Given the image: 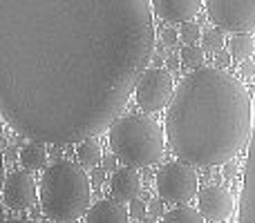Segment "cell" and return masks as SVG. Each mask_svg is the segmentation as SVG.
<instances>
[{
  "label": "cell",
  "mask_w": 255,
  "mask_h": 223,
  "mask_svg": "<svg viewBox=\"0 0 255 223\" xmlns=\"http://www.w3.org/2000/svg\"><path fill=\"white\" fill-rule=\"evenodd\" d=\"M255 105L242 80L199 67L179 83L166 114V139L179 161L197 167L231 163L253 136Z\"/></svg>",
  "instance_id": "7a4b0ae2"
},
{
  "label": "cell",
  "mask_w": 255,
  "mask_h": 223,
  "mask_svg": "<svg viewBox=\"0 0 255 223\" xmlns=\"http://www.w3.org/2000/svg\"><path fill=\"white\" fill-rule=\"evenodd\" d=\"M119 161V158L117 156H108L106 161H103V165H106V170H115V163Z\"/></svg>",
  "instance_id": "d4e9b609"
},
{
  "label": "cell",
  "mask_w": 255,
  "mask_h": 223,
  "mask_svg": "<svg viewBox=\"0 0 255 223\" xmlns=\"http://www.w3.org/2000/svg\"><path fill=\"white\" fill-rule=\"evenodd\" d=\"M253 52H255L253 34H233V38H231V54H233V58L247 61V58L253 56Z\"/></svg>",
  "instance_id": "5bb4252c"
},
{
  "label": "cell",
  "mask_w": 255,
  "mask_h": 223,
  "mask_svg": "<svg viewBox=\"0 0 255 223\" xmlns=\"http://www.w3.org/2000/svg\"><path fill=\"white\" fill-rule=\"evenodd\" d=\"M231 58H233V54H229V52H224V49H217L215 52V65L220 67H229L231 65Z\"/></svg>",
  "instance_id": "7402d4cb"
},
{
  "label": "cell",
  "mask_w": 255,
  "mask_h": 223,
  "mask_svg": "<svg viewBox=\"0 0 255 223\" xmlns=\"http://www.w3.org/2000/svg\"><path fill=\"white\" fill-rule=\"evenodd\" d=\"M163 199H154V201H150L148 203V212L152 215V219H157V217H161V212H163Z\"/></svg>",
  "instance_id": "603a6c76"
},
{
  "label": "cell",
  "mask_w": 255,
  "mask_h": 223,
  "mask_svg": "<svg viewBox=\"0 0 255 223\" xmlns=\"http://www.w3.org/2000/svg\"><path fill=\"white\" fill-rule=\"evenodd\" d=\"M110 192L112 199L119 203H132L141 194V176L134 167H121L110 179Z\"/></svg>",
  "instance_id": "8fae6325"
},
{
  "label": "cell",
  "mask_w": 255,
  "mask_h": 223,
  "mask_svg": "<svg viewBox=\"0 0 255 223\" xmlns=\"http://www.w3.org/2000/svg\"><path fill=\"white\" fill-rule=\"evenodd\" d=\"M208 18L231 34H255V0H204Z\"/></svg>",
  "instance_id": "8992f818"
},
{
  "label": "cell",
  "mask_w": 255,
  "mask_h": 223,
  "mask_svg": "<svg viewBox=\"0 0 255 223\" xmlns=\"http://www.w3.org/2000/svg\"><path fill=\"white\" fill-rule=\"evenodd\" d=\"M141 223H157L154 219H141Z\"/></svg>",
  "instance_id": "f1b7e54d"
},
{
  "label": "cell",
  "mask_w": 255,
  "mask_h": 223,
  "mask_svg": "<svg viewBox=\"0 0 255 223\" xmlns=\"http://www.w3.org/2000/svg\"><path fill=\"white\" fill-rule=\"evenodd\" d=\"M103 181H106V172L103 170H92V185L94 188H101Z\"/></svg>",
  "instance_id": "cb8c5ba5"
},
{
  "label": "cell",
  "mask_w": 255,
  "mask_h": 223,
  "mask_svg": "<svg viewBox=\"0 0 255 223\" xmlns=\"http://www.w3.org/2000/svg\"><path fill=\"white\" fill-rule=\"evenodd\" d=\"M168 67H170V70H179V58L170 56V58H168Z\"/></svg>",
  "instance_id": "484cf974"
},
{
  "label": "cell",
  "mask_w": 255,
  "mask_h": 223,
  "mask_svg": "<svg viewBox=\"0 0 255 223\" xmlns=\"http://www.w3.org/2000/svg\"><path fill=\"white\" fill-rule=\"evenodd\" d=\"M202 47L208 49V52H217V49H222L224 47V31H222L220 27H213V29L204 31Z\"/></svg>",
  "instance_id": "ac0fdd59"
},
{
  "label": "cell",
  "mask_w": 255,
  "mask_h": 223,
  "mask_svg": "<svg viewBox=\"0 0 255 223\" xmlns=\"http://www.w3.org/2000/svg\"><path fill=\"white\" fill-rule=\"evenodd\" d=\"M163 223H204V215L199 210H195V208L179 206L175 210L166 212Z\"/></svg>",
  "instance_id": "9a60e30c"
},
{
  "label": "cell",
  "mask_w": 255,
  "mask_h": 223,
  "mask_svg": "<svg viewBox=\"0 0 255 223\" xmlns=\"http://www.w3.org/2000/svg\"><path fill=\"white\" fill-rule=\"evenodd\" d=\"M20 163L27 172L34 170H43L45 163H47V152H45L43 143L34 141V143H27L25 148L20 149Z\"/></svg>",
  "instance_id": "4fadbf2b"
},
{
  "label": "cell",
  "mask_w": 255,
  "mask_h": 223,
  "mask_svg": "<svg viewBox=\"0 0 255 223\" xmlns=\"http://www.w3.org/2000/svg\"><path fill=\"white\" fill-rule=\"evenodd\" d=\"M175 80L163 67H150L139 78L134 89V101L143 112H161L175 98Z\"/></svg>",
  "instance_id": "52a82bcc"
},
{
  "label": "cell",
  "mask_w": 255,
  "mask_h": 223,
  "mask_svg": "<svg viewBox=\"0 0 255 223\" xmlns=\"http://www.w3.org/2000/svg\"><path fill=\"white\" fill-rule=\"evenodd\" d=\"M38 197L47 219L54 223H74L90 212L92 183L76 163L56 161L45 170Z\"/></svg>",
  "instance_id": "3957f363"
},
{
  "label": "cell",
  "mask_w": 255,
  "mask_h": 223,
  "mask_svg": "<svg viewBox=\"0 0 255 223\" xmlns=\"http://www.w3.org/2000/svg\"><path fill=\"white\" fill-rule=\"evenodd\" d=\"M233 172H235V163H233V165H231V163H226V170H224V174H226V176H231V174H233Z\"/></svg>",
  "instance_id": "4316f807"
},
{
  "label": "cell",
  "mask_w": 255,
  "mask_h": 223,
  "mask_svg": "<svg viewBox=\"0 0 255 223\" xmlns=\"http://www.w3.org/2000/svg\"><path fill=\"white\" fill-rule=\"evenodd\" d=\"M161 43L166 45V47H175V45L179 43V34H177L175 29H163L161 31Z\"/></svg>",
  "instance_id": "44dd1931"
},
{
  "label": "cell",
  "mask_w": 255,
  "mask_h": 223,
  "mask_svg": "<svg viewBox=\"0 0 255 223\" xmlns=\"http://www.w3.org/2000/svg\"><path fill=\"white\" fill-rule=\"evenodd\" d=\"M199 188V176L193 170V165L184 161H172L161 165L157 172V192L168 203H188L195 197Z\"/></svg>",
  "instance_id": "5b68a950"
},
{
  "label": "cell",
  "mask_w": 255,
  "mask_h": 223,
  "mask_svg": "<svg viewBox=\"0 0 255 223\" xmlns=\"http://www.w3.org/2000/svg\"><path fill=\"white\" fill-rule=\"evenodd\" d=\"M145 212H148V206H145L141 199L130 203V217H134V219H145Z\"/></svg>",
  "instance_id": "ffe728a7"
},
{
  "label": "cell",
  "mask_w": 255,
  "mask_h": 223,
  "mask_svg": "<svg viewBox=\"0 0 255 223\" xmlns=\"http://www.w3.org/2000/svg\"><path fill=\"white\" fill-rule=\"evenodd\" d=\"M197 203H199V212L204 215V219L215 221V223L226 221L235 212L233 194L226 188H220V185H206V188H202L197 194Z\"/></svg>",
  "instance_id": "9c48e42d"
},
{
  "label": "cell",
  "mask_w": 255,
  "mask_h": 223,
  "mask_svg": "<svg viewBox=\"0 0 255 223\" xmlns=\"http://www.w3.org/2000/svg\"><path fill=\"white\" fill-rule=\"evenodd\" d=\"M2 201L9 210H29L36 203V181L27 170H16L4 179Z\"/></svg>",
  "instance_id": "ba28073f"
},
{
  "label": "cell",
  "mask_w": 255,
  "mask_h": 223,
  "mask_svg": "<svg viewBox=\"0 0 255 223\" xmlns=\"http://www.w3.org/2000/svg\"><path fill=\"white\" fill-rule=\"evenodd\" d=\"M130 210H126L117 199H103L85 215V223H130Z\"/></svg>",
  "instance_id": "7c38bea8"
},
{
  "label": "cell",
  "mask_w": 255,
  "mask_h": 223,
  "mask_svg": "<svg viewBox=\"0 0 255 223\" xmlns=\"http://www.w3.org/2000/svg\"><path fill=\"white\" fill-rule=\"evenodd\" d=\"M166 130L145 114H126L110 127V148L126 167H150L166 154Z\"/></svg>",
  "instance_id": "277c9868"
},
{
  "label": "cell",
  "mask_w": 255,
  "mask_h": 223,
  "mask_svg": "<svg viewBox=\"0 0 255 223\" xmlns=\"http://www.w3.org/2000/svg\"><path fill=\"white\" fill-rule=\"evenodd\" d=\"M204 0H150L154 13L168 22H193Z\"/></svg>",
  "instance_id": "30bf717a"
},
{
  "label": "cell",
  "mask_w": 255,
  "mask_h": 223,
  "mask_svg": "<svg viewBox=\"0 0 255 223\" xmlns=\"http://www.w3.org/2000/svg\"><path fill=\"white\" fill-rule=\"evenodd\" d=\"M204 63V47H197V45H186L181 49V65L193 67V70H199Z\"/></svg>",
  "instance_id": "e0dca14e"
},
{
  "label": "cell",
  "mask_w": 255,
  "mask_h": 223,
  "mask_svg": "<svg viewBox=\"0 0 255 223\" xmlns=\"http://www.w3.org/2000/svg\"><path fill=\"white\" fill-rule=\"evenodd\" d=\"M150 0H0V112L38 143L103 134L154 56Z\"/></svg>",
  "instance_id": "6da1fadb"
},
{
  "label": "cell",
  "mask_w": 255,
  "mask_h": 223,
  "mask_svg": "<svg viewBox=\"0 0 255 223\" xmlns=\"http://www.w3.org/2000/svg\"><path fill=\"white\" fill-rule=\"evenodd\" d=\"M4 223H36V221H29V219H9Z\"/></svg>",
  "instance_id": "83f0119b"
},
{
  "label": "cell",
  "mask_w": 255,
  "mask_h": 223,
  "mask_svg": "<svg viewBox=\"0 0 255 223\" xmlns=\"http://www.w3.org/2000/svg\"><path fill=\"white\" fill-rule=\"evenodd\" d=\"M199 38V25H195V22H184L181 25V40H184L186 45H195Z\"/></svg>",
  "instance_id": "d6986e66"
},
{
  "label": "cell",
  "mask_w": 255,
  "mask_h": 223,
  "mask_svg": "<svg viewBox=\"0 0 255 223\" xmlns=\"http://www.w3.org/2000/svg\"><path fill=\"white\" fill-rule=\"evenodd\" d=\"M76 154H79V161L83 163L85 167H94L101 161V145L94 139H88V141H83V143H79Z\"/></svg>",
  "instance_id": "2e32d148"
}]
</instances>
